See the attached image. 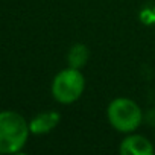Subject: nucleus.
<instances>
[{
	"instance_id": "20e7f679",
	"label": "nucleus",
	"mask_w": 155,
	"mask_h": 155,
	"mask_svg": "<svg viewBox=\"0 0 155 155\" xmlns=\"http://www.w3.org/2000/svg\"><path fill=\"white\" fill-rule=\"evenodd\" d=\"M120 153L123 155H152L153 144L149 138L137 134H129L120 144Z\"/></svg>"
},
{
	"instance_id": "7ed1b4c3",
	"label": "nucleus",
	"mask_w": 155,
	"mask_h": 155,
	"mask_svg": "<svg viewBox=\"0 0 155 155\" xmlns=\"http://www.w3.org/2000/svg\"><path fill=\"white\" fill-rule=\"evenodd\" d=\"M85 90V78L79 68L67 67L61 70L52 81L53 99L59 104H73Z\"/></svg>"
},
{
	"instance_id": "423d86ee",
	"label": "nucleus",
	"mask_w": 155,
	"mask_h": 155,
	"mask_svg": "<svg viewBox=\"0 0 155 155\" xmlns=\"http://www.w3.org/2000/svg\"><path fill=\"white\" fill-rule=\"evenodd\" d=\"M90 58V52H88V47L85 44H74L70 50H68V55H67V61H68V65L70 67H74V68H81L87 64Z\"/></svg>"
},
{
	"instance_id": "39448f33",
	"label": "nucleus",
	"mask_w": 155,
	"mask_h": 155,
	"mask_svg": "<svg viewBox=\"0 0 155 155\" xmlns=\"http://www.w3.org/2000/svg\"><path fill=\"white\" fill-rule=\"evenodd\" d=\"M59 120H61V114L56 113V111H44V113H40V114H37V116L29 122L31 134H35V135L47 134V132H50L52 129H55V128L58 126Z\"/></svg>"
},
{
	"instance_id": "f03ea898",
	"label": "nucleus",
	"mask_w": 155,
	"mask_h": 155,
	"mask_svg": "<svg viewBox=\"0 0 155 155\" xmlns=\"http://www.w3.org/2000/svg\"><path fill=\"white\" fill-rule=\"evenodd\" d=\"M107 117L111 126L123 134L134 132L143 122V111L137 102L128 97L114 99L107 110Z\"/></svg>"
},
{
	"instance_id": "f257e3e1",
	"label": "nucleus",
	"mask_w": 155,
	"mask_h": 155,
	"mask_svg": "<svg viewBox=\"0 0 155 155\" xmlns=\"http://www.w3.org/2000/svg\"><path fill=\"white\" fill-rule=\"evenodd\" d=\"M31 134L26 119L15 111L0 113V153H15L23 149Z\"/></svg>"
}]
</instances>
